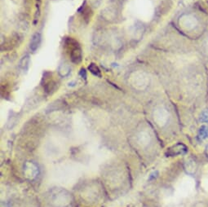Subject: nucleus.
<instances>
[{
    "instance_id": "nucleus-1",
    "label": "nucleus",
    "mask_w": 208,
    "mask_h": 207,
    "mask_svg": "<svg viewBox=\"0 0 208 207\" xmlns=\"http://www.w3.org/2000/svg\"><path fill=\"white\" fill-rule=\"evenodd\" d=\"M40 43H41V35H40V34L36 33L34 35L33 38H31L30 44H29L30 50L32 52H35L38 48Z\"/></svg>"
},
{
    "instance_id": "nucleus-2",
    "label": "nucleus",
    "mask_w": 208,
    "mask_h": 207,
    "mask_svg": "<svg viewBox=\"0 0 208 207\" xmlns=\"http://www.w3.org/2000/svg\"><path fill=\"white\" fill-rule=\"evenodd\" d=\"M183 19H184V23H183V24H184V26L185 27V28L188 29L194 28L197 23V20L195 19V17L192 16H186L184 18H183Z\"/></svg>"
},
{
    "instance_id": "nucleus-3",
    "label": "nucleus",
    "mask_w": 208,
    "mask_h": 207,
    "mask_svg": "<svg viewBox=\"0 0 208 207\" xmlns=\"http://www.w3.org/2000/svg\"><path fill=\"white\" fill-rule=\"evenodd\" d=\"M29 65V56H25L20 61V68L23 71H26Z\"/></svg>"
},
{
    "instance_id": "nucleus-4",
    "label": "nucleus",
    "mask_w": 208,
    "mask_h": 207,
    "mask_svg": "<svg viewBox=\"0 0 208 207\" xmlns=\"http://www.w3.org/2000/svg\"><path fill=\"white\" fill-rule=\"evenodd\" d=\"M89 70H90L92 74H94L95 75L101 76V71H100L99 68L95 64H91V65L89 66Z\"/></svg>"
},
{
    "instance_id": "nucleus-5",
    "label": "nucleus",
    "mask_w": 208,
    "mask_h": 207,
    "mask_svg": "<svg viewBox=\"0 0 208 207\" xmlns=\"http://www.w3.org/2000/svg\"><path fill=\"white\" fill-rule=\"evenodd\" d=\"M206 50L208 52V39L206 40Z\"/></svg>"
}]
</instances>
